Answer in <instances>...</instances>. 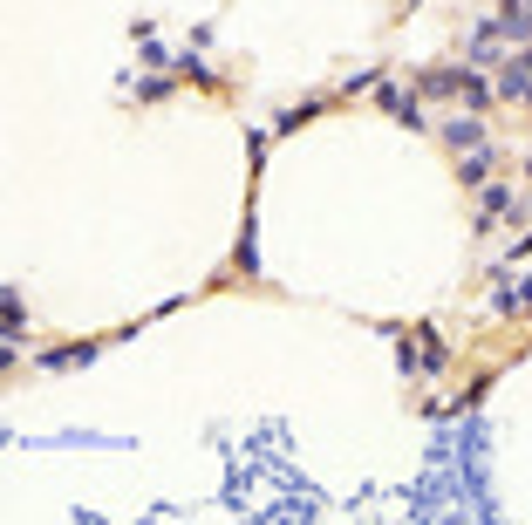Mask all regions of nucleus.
Returning <instances> with one entry per match:
<instances>
[{
  "mask_svg": "<svg viewBox=\"0 0 532 525\" xmlns=\"http://www.w3.org/2000/svg\"><path fill=\"white\" fill-rule=\"evenodd\" d=\"M423 96H457V103H471V110L492 103V89H485L478 75H464V69H430L423 75Z\"/></svg>",
  "mask_w": 532,
  "mask_h": 525,
  "instance_id": "1",
  "label": "nucleus"
},
{
  "mask_svg": "<svg viewBox=\"0 0 532 525\" xmlns=\"http://www.w3.org/2000/svg\"><path fill=\"white\" fill-rule=\"evenodd\" d=\"M498 314H526V307H532V280H512V287H498Z\"/></svg>",
  "mask_w": 532,
  "mask_h": 525,
  "instance_id": "2",
  "label": "nucleus"
},
{
  "mask_svg": "<svg viewBox=\"0 0 532 525\" xmlns=\"http://www.w3.org/2000/svg\"><path fill=\"white\" fill-rule=\"evenodd\" d=\"M382 110H396L403 123H410V130H423V110L410 103V96H403V89H389V82H382Z\"/></svg>",
  "mask_w": 532,
  "mask_h": 525,
  "instance_id": "3",
  "label": "nucleus"
},
{
  "mask_svg": "<svg viewBox=\"0 0 532 525\" xmlns=\"http://www.w3.org/2000/svg\"><path fill=\"white\" fill-rule=\"evenodd\" d=\"M498 35H532V7H505L498 14Z\"/></svg>",
  "mask_w": 532,
  "mask_h": 525,
  "instance_id": "4",
  "label": "nucleus"
},
{
  "mask_svg": "<svg viewBox=\"0 0 532 525\" xmlns=\"http://www.w3.org/2000/svg\"><path fill=\"white\" fill-rule=\"evenodd\" d=\"M457 178H464V185H485V178H492V157H485V150H478V157H464V164H457Z\"/></svg>",
  "mask_w": 532,
  "mask_h": 525,
  "instance_id": "5",
  "label": "nucleus"
},
{
  "mask_svg": "<svg viewBox=\"0 0 532 525\" xmlns=\"http://www.w3.org/2000/svg\"><path fill=\"white\" fill-rule=\"evenodd\" d=\"M96 348H48V369H82Z\"/></svg>",
  "mask_w": 532,
  "mask_h": 525,
  "instance_id": "6",
  "label": "nucleus"
},
{
  "mask_svg": "<svg viewBox=\"0 0 532 525\" xmlns=\"http://www.w3.org/2000/svg\"><path fill=\"white\" fill-rule=\"evenodd\" d=\"M498 212H512V191H505V185H498V191H485V219H478V225H492Z\"/></svg>",
  "mask_w": 532,
  "mask_h": 525,
  "instance_id": "7",
  "label": "nucleus"
},
{
  "mask_svg": "<svg viewBox=\"0 0 532 525\" xmlns=\"http://www.w3.org/2000/svg\"><path fill=\"white\" fill-rule=\"evenodd\" d=\"M519 69H532V48H526V55H519Z\"/></svg>",
  "mask_w": 532,
  "mask_h": 525,
  "instance_id": "8",
  "label": "nucleus"
}]
</instances>
